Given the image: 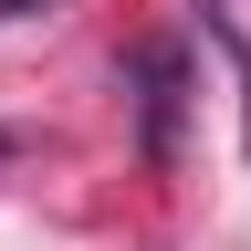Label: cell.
I'll return each mask as SVG.
<instances>
[{
	"mask_svg": "<svg viewBox=\"0 0 251 251\" xmlns=\"http://www.w3.org/2000/svg\"><path fill=\"white\" fill-rule=\"evenodd\" d=\"M241 74H251V52H241Z\"/></svg>",
	"mask_w": 251,
	"mask_h": 251,
	"instance_id": "obj_1",
	"label": "cell"
}]
</instances>
